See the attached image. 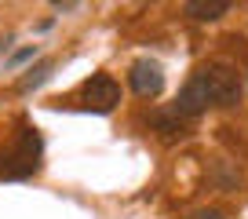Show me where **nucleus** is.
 I'll use <instances>...</instances> for the list:
<instances>
[{
  "label": "nucleus",
  "instance_id": "f257e3e1",
  "mask_svg": "<svg viewBox=\"0 0 248 219\" xmlns=\"http://www.w3.org/2000/svg\"><path fill=\"white\" fill-rule=\"evenodd\" d=\"M37 168H40V135H37V128L22 125L15 142L0 154V175L4 179H26Z\"/></svg>",
  "mask_w": 248,
  "mask_h": 219
},
{
  "label": "nucleus",
  "instance_id": "f03ea898",
  "mask_svg": "<svg viewBox=\"0 0 248 219\" xmlns=\"http://www.w3.org/2000/svg\"><path fill=\"white\" fill-rule=\"evenodd\" d=\"M201 80H204V92H208L212 106H233L241 95V73L233 70L230 63H204L201 70Z\"/></svg>",
  "mask_w": 248,
  "mask_h": 219
},
{
  "label": "nucleus",
  "instance_id": "7ed1b4c3",
  "mask_svg": "<svg viewBox=\"0 0 248 219\" xmlns=\"http://www.w3.org/2000/svg\"><path fill=\"white\" fill-rule=\"evenodd\" d=\"M128 84H132V92L139 95V99H157V95L164 92L161 63H154V59H139V63L128 70Z\"/></svg>",
  "mask_w": 248,
  "mask_h": 219
},
{
  "label": "nucleus",
  "instance_id": "20e7f679",
  "mask_svg": "<svg viewBox=\"0 0 248 219\" xmlns=\"http://www.w3.org/2000/svg\"><path fill=\"white\" fill-rule=\"evenodd\" d=\"M121 102V84H117L109 73H95L84 84V106L92 113H109V110Z\"/></svg>",
  "mask_w": 248,
  "mask_h": 219
},
{
  "label": "nucleus",
  "instance_id": "39448f33",
  "mask_svg": "<svg viewBox=\"0 0 248 219\" xmlns=\"http://www.w3.org/2000/svg\"><path fill=\"white\" fill-rule=\"evenodd\" d=\"M226 11H230L226 0H190V4H186V15L197 18V22H216V18L226 15Z\"/></svg>",
  "mask_w": 248,
  "mask_h": 219
},
{
  "label": "nucleus",
  "instance_id": "423d86ee",
  "mask_svg": "<svg viewBox=\"0 0 248 219\" xmlns=\"http://www.w3.org/2000/svg\"><path fill=\"white\" fill-rule=\"evenodd\" d=\"M150 121H154V128H157V132L164 135V139H175V132L183 128V121H179L175 113H154Z\"/></svg>",
  "mask_w": 248,
  "mask_h": 219
},
{
  "label": "nucleus",
  "instance_id": "0eeeda50",
  "mask_svg": "<svg viewBox=\"0 0 248 219\" xmlns=\"http://www.w3.org/2000/svg\"><path fill=\"white\" fill-rule=\"evenodd\" d=\"M51 59H44V63H40L37 66V70H30V77H22V80H18V92H30V88H37V84H44V80H47V73H51Z\"/></svg>",
  "mask_w": 248,
  "mask_h": 219
},
{
  "label": "nucleus",
  "instance_id": "6e6552de",
  "mask_svg": "<svg viewBox=\"0 0 248 219\" xmlns=\"http://www.w3.org/2000/svg\"><path fill=\"white\" fill-rule=\"evenodd\" d=\"M190 219H230V216H226L223 208H197Z\"/></svg>",
  "mask_w": 248,
  "mask_h": 219
},
{
  "label": "nucleus",
  "instance_id": "1a4fd4ad",
  "mask_svg": "<svg viewBox=\"0 0 248 219\" xmlns=\"http://www.w3.org/2000/svg\"><path fill=\"white\" fill-rule=\"evenodd\" d=\"M26 59H33V47H22V51L11 59V66H18V63H26Z\"/></svg>",
  "mask_w": 248,
  "mask_h": 219
}]
</instances>
